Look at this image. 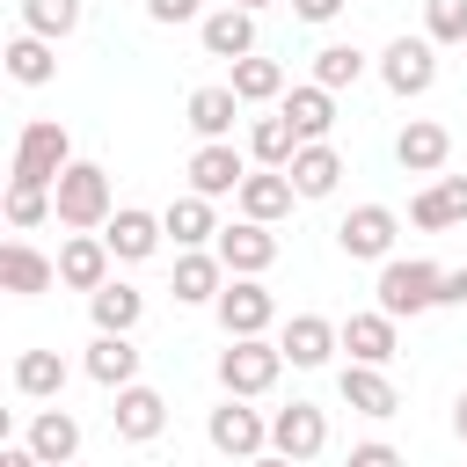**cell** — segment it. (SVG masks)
I'll list each match as a JSON object with an SVG mask.
<instances>
[{"instance_id": "cell-36", "label": "cell", "mask_w": 467, "mask_h": 467, "mask_svg": "<svg viewBox=\"0 0 467 467\" xmlns=\"http://www.w3.org/2000/svg\"><path fill=\"white\" fill-rule=\"evenodd\" d=\"M365 66H372V58H365L358 44H321V51H314V80H321V88H336V95H343V88H358V80H365Z\"/></svg>"}, {"instance_id": "cell-37", "label": "cell", "mask_w": 467, "mask_h": 467, "mask_svg": "<svg viewBox=\"0 0 467 467\" xmlns=\"http://www.w3.org/2000/svg\"><path fill=\"white\" fill-rule=\"evenodd\" d=\"M44 219H58L51 190H44V182H7V226L29 234V226H44Z\"/></svg>"}, {"instance_id": "cell-46", "label": "cell", "mask_w": 467, "mask_h": 467, "mask_svg": "<svg viewBox=\"0 0 467 467\" xmlns=\"http://www.w3.org/2000/svg\"><path fill=\"white\" fill-rule=\"evenodd\" d=\"M226 7H248V15H263V7H277V0H226Z\"/></svg>"}, {"instance_id": "cell-23", "label": "cell", "mask_w": 467, "mask_h": 467, "mask_svg": "<svg viewBox=\"0 0 467 467\" xmlns=\"http://www.w3.org/2000/svg\"><path fill=\"white\" fill-rule=\"evenodd\" d=\"M241 219H263V226H277V219H292V204H299V190H292V175L285 168H248V182H241Z\"/></svg>"}, {"instance_id": "cell-16", "label": "cell", "mask_w": 467, "mask_h": 467, "mask_svg": "<svg viewBox=\"0 0 467 467\" xmlns=\"http://www.w3.org/2000/svg\"><path fill=\"white\" fill-rule=\"evenodd\" d=\"M409 226H416V234H452V226H467V175H431V182L409 197Z\"/></svg>"}, {"instance_id": "cell-45", "label": "cell", "mask_w": 467, "mask_h": 467, "mask_svg": "<svg viewBox=\"0 0 467 467\" xmlns=\"http://www.w3.org/2000/svg\"><path fill=\"white\" fill-rule=\"evenodd\" d=\"M248 467H299V460H285V452H255Z\"/></svg>"}, {"instance_id": "cell-6", "label": "cell", "mask_w": 467, "mask_h": 467, "mask_svg": "<svg viewBox=\"0 0 467 467\" xmlns=\"http://www.w3.org/2000/svg\"><path fill=\"white\" fill-rule=\"evenodd\" d=\"M204 438H212V452H226V460H255V452H270V416L263 409H248L241 394H226L212 416H204Z\"/></svg>"}, {"instance_id": "cell-38", "label": "cell", "mask_w": 467, "mask_h": 467, "mask_svg": "<svg viewBox=\"0 0 467 467\" xmlns=\"http://www.w3.org/2000/svg\"><path fill=\"white\" fill-rule=\"evenodd\" d=\"M423 36H431L438 51L467 44V0H423Z\"/></svg>"}, {"instance_id": "cell-25", "label": "cell", "mask_w": 467, "mask_h": 467, "mask_svg": "<svg viewBox=\"0 0 467 467\" xmlns=\"http://www.w3.org/2000/svg\"><path fill=\"white\" fill-rule=\"evenodd\" d=\"M29 445H36V460L44 467H73V452H80V416L73 409H58V401H44L36 416H29V431H22Z\"/></svg>"}, {"instance_id": "cell-31", "label": "cell", "mask_w": 467, "mask_h": 467, "mask_svg": "<svg viewBox=\"0 0 467 467\" xmlns=\"http://www.w3.org/2000/svg\"><path fill=\"white\" fill-rule=\"evenodd\" d=\"M88 321H95V328H109V336H131V328L146 321V292H139V285H124V277H109L102 292H88Z\"/></svg>"}, {"instance_id": "cell-32", "label": "cell", "mask_w": 467, "mask_h": 467, "mask_svg": "<svg viewBox=\"0 0 467 467\" xmlns=\"http://www.w3.org/2000/svg\"><path fill=\"white\" fill-rule=\"evenodd\" d=\"M226 88H234L248 109H263V102H285V88H292V80H285V66H277V58L248 51V58H234V80H226Z\"/></svg>"}, {"instance_id": "cell-43", "label": "cell", "mask_w": 467, "mask_h": 467, "mask_svg": "<svg viewBox=\"0 0 467 467\" xmlns=\"http://www.w3.org/2000/svg\"><path fill=\"white\" fill-rule=\"evenodd\" d=\"M0 467H44V460H36L29 438H15V445H0Z\"/></svg>"}, {"instance_id": "cell-22", "label": "cell", "mask_w": 467, "mask_h": 467, "mask_svg": "<svg viewBox=\"0 0 467 467\" xmlns=\"http://www.w3.org/2000/svg\"><path fill=\"white\" fill-rule=\"evenodd\" d=\"M197 44H204V58H226V66H234V58H248V51H255V15L219 0V7L197 22Z\"/></svg>"}, {"instance_id": "cell-21", "label": "cell", "mask_w": 467, "mask_h": 467, "mask_svg": "<svg viewBox=\"0 0 467 467\" xmlns=\"http://www.w3.org/2000/svg\"><path fill=\"white\" fill-rule=\"evenodd\" d=\"M0 285H7L15 299H36V292H51V285H58V255H44L36 241H22V234H15V241L0 248Z\"/></svg>"}, {"instance_id": "cell-39", "label": "cell", "mask_w": 467, "mask_h": 467, "mask_svg": "<svg viewBox=\"0 0 467 467\" xmlns=\"http://www.w3.org/2000/svg\"><path fill=\"white\" fill-rule=\"evenodd\" d=\"M212 7L204 0H146V22H161V29H175V22H204Z\"/></svg>"}, {"instance_id": "cell-34", "label": "cell", "mask_w": 467, "mask_h": 467, "mask_svg": "<svg viewBox=\"0 0 467 467\" xmlns=\"http://www.w3.org/2000/svg\"><path fill=\"white\" fill-rule=\"evenodd\" d=\"M15 394L22 401H58L66 394V358L58 350H22L15 358Z\"/></svg>"}, {"instance_id": "cell-13", "label": "cell", "mask_w": 467, "mask_h": 467, "mask_svg": "<svg viewBox=\"0 0 467 467\" xmlns=\"http://www.w3.org/2000/svg\"><path fill=\"white\" fill-rule=\"evenodd\" d=\"M109 277H117V255H109L102 234H66L58 241V285L66 292H102Z\"/></svg>"}, {"instance_id": "cell-28", "label": "cell", "mask_w": 467, "mask_h": 467, "mask_svg": "<svg viewBox=\"0 0 467 467\" xmlns=\"http://www.w3.org/2000/svg\"><path fill=\"white\" fill-rule=\"evenodd\" d=\"M248 102L226 88V80H212V88H190V102H182V117H190V131L197 139H234V117H241Z\"/></svg>"}, {"instance_id": "cell-3", "label": "cell", "mask_w": 467, "mask_h": 467, "mask_svg": "<svg viewBox=\"0 0 467 467\" xmlns=\"http://www.w3.org/2000/svg\"><path fill=\"white\" fill-rule=\"evenodd\" d=\"M379 306L394 314V321H416V314H438V263H423V255H387L379 263Z\"/></svg>"}, {"instance_id": "cell-10", "label": "cell", "mask_w": 467, "mask_h": 467, "mask_svg": "<svg viewBox=\"0 0 467 467\" xmlns=\"http://www.w3.org/2000/svg\"><path fill=\"white\" fill-rule=\"evenodd\" d=\"M270 452H285V460H321L328 452V409H314V401H285V409H270Z\"/></svg>"}, {"instance_id": "cell-14", "label": "cell", "mask_w": 467, "mask_h": 467, "mask_svg": "<svg viewBox=\"0 0 467 467\" xmlns=\"http://www.w3.org/2000/svg\"><path fill=\"white\" fill-rule=\"evenodd\" d=\"M277 350H285L299 372H321V365L343 350V321H328V314H292V321L277 328Z\"/></svg>"}, {"instance_id": "cell-20", "label": "cell", "mask_w": 467, "mask_h": 467, "mask_svg": "<svg viewBox=\"0 0 467 467\" xmlns=\"http://www.w3.org/2000/svg\"><path fill=\"white\" fill-rule=\"evenodd\" d=\"M343 350H350L358 365H394V350H401V321H394L387 306L343 314Z\"/></svg>"}, {"instance_id": "cell-1", "label": "cell", "mask_w": 467, "mask_h": 467, "mask_svg": "<svg viewBox=\"0 0 467 467\" xmlns=\"http://www.w3.org/2000/svg\"><path fill=\"white\" fill-rule=\"evenodd\" d=\"M51 204H58V226H66V234H102V226L117 219L109 168H102V161H73V168L51 182Z\"/></svg>"}, {"instance_id": "cell-18", "label": "cell", "mask_w": 467, "mask_h": 467, "mask_svg": "<svg viewBox=\"0 0 467 467\" xmlns=\"http://www.w3.org/2000/svg\"><path fill=\"white\" fill-rule=\"evenodd\" d=\"M226 263H219V248H175V277H168V292H175V306H212L219 292H226Z\"/></svg>"}, {"instance_id": "cell-5", "label": "cell", "mask_w": 467, "mask_h": 467, "mask_svg": "<svg viewBox=\"0 0 467 467\" xmlns=\"http://www.w3.org/2000/svg\"><path fill=\"white\" fill-rule=\"evenodd\" d=\"M394 241H401V212H394V204H350V212L336 219V248H343L350 263H387Z\"/></svg>"}, {"instance_id": "cell-11", "label": "cell", "mask_w": 467, "mask_h": 467, "mask_svg": "<svg viewBox=\"0 0 467 467\" xmlns=\"http://www.w3.org/2000/svg\"><path fill=\"white\" fill-rule=\"evenodd\" d=\"M336 394H343V409L350 416H372V423H387V416H401V387L387 379V365H343L336 372Z\"/></svg>"}, {"instance_id": "cell-29", "label": "cell", "mask_w": 467, "mask_h": 467, "mask_svg": "<svg viewBox=\"0 0 467 467\" xmlns=\"http://www.w3.org/2000/svg\"><path fill=\"white\" fill-rule=\"evenodd\" d=\"M161 226H168V241H175V248H212V241H219V212H212V197H197V190L168 197Z\"/></svg>"}, {"instance_id": "cell-44", "label": "cell", "mask_w": 467, "mask_h": 467, "mask_svg": "<svg viewBox=\"0 0 467 467\" xmlns=\"http://www.w3.org/2000/svg\"><path fill=\"white\" fill-rule=\"evenodd\" d=\"M452 438L467 445V387H460V401H452Z\"/></svg>"}, {"instance_id": "cell-41", "label": "cell", "mask_w": 467, "mask_h": 467, "mask_svg": "<svg viewBox=\"0 0 467 467\" xmlns=\"http://www.w3.org/2000/svg\"><path fill=\"white\" fill-rule=\"evenodd\" d=\"M343 7H350V0H292V15H299V22H314V29H328Z\"/></svg>"}, {"instance_id": "cell-35", "label": "cell", "mask_w": 467, "mask_h": 467, "mask_svg": "<svg viewBox=\"0 0 467 467\" xmlns=\"http://www.w3.org/2000/svg\"><path fill=\"white\" fill-rule=\"evenodd\" d=\"M80 22H88V0H22V29H29V36L66 44Z\"/></svg>"}, {"instance_id": "cell-2", "label": "cell", "mask_w": 467, "mask_h": 467, "mask_svg": "<svg viewBox=\"0 0 467 467\" xmlns=\"http://www.w3.org/2000/svg\"><path fill=\"white\" fill-rule=\"evenodd\" d=\"M285 350H277V336H226V350H219V394H241V401H263L277 379H285Z\"/></svg>"}, {"instance_id": "cell-9", "label": "cell", "mask_w": 467, "mask_h": 467, "mask_svg": "<svg viewBox=\"0 0 467 467\" xmlns=\"http://www.w3.org/2000/svg\"><path fill=\"white\" fill-rule=\"evenodd\" d=\"M212 314H219L226 336H270L277 328V292L263 277H226V292L212 299Z\"/></svg>"}, {"instance_id": "cell-24", "label": "cell", "mask_w": 467, "mask_h": 467, "mask_svg": "<svg viewBox=\"0 0 467 467\" xmlns=\"http://www.w3.org/2000/svg\"><path fill=\"white\" fill-rule=\"evenodd\" d=\"M139 358H146V350H139L131 336H109V328H95V343H88L80 372H88L95 387H109V394H117V387H131V379H139Z\"/></svg>"}, {"instance_id": "cell-40", "label": "cell", "mask_w": 467, "mask_h": 467, "mask_svg": "<svg viewBox=\"0 0 467 467\" xmlns=\"http://www.w3.org/2000/svg\"><path fill=\"white\" fill-rule=\"evenodd\" d=\"M343 467H409V460H401V445H387V438H358Z\"/></svg>"}, {"instance_id": "cell-8", "label": "cell", "mask_w": 467, "mask_h": 467, "mask_svg": "<svg viewBox=\"0 0 467 467\" xmlns=\"http://www.w3.org/2000/svg\"><path fill=\"white\" fill-rule=\"evenodd\" d=\"M190 190L197 197H241V182H248V146H234V139H197V153H190Z\"/></svg>"}, {"instance_id": "cell-26", "label": "cell", "mask_w": 467, "mask_h": 467, "mask_svg": "<svg viewBox=\"0 0 467 467\" xmlns=\"http://www.w3.org/2000/svg\"><path fill=\"white\" fill-rule=\"evenodd\" d=\"M292 190H299V204H314V197H336V182H343V153L328 146V139H306L299 153H292Z\"/></svg>"}, {"instance_id": "cell-17", "label": "cell", "mask_w": 467, "mask_h": 467, "mask_svg": "<svg viewBox=\"0 0 467 467\" xmlns=\"http://www.w3.org/2000/svg\"><path fill=\"white\" fill-rule=\"evenodd\" d=\"M394 161H401V175H445L452 131H445L438 117H409V124L394 131Z\"/></svg>"}, {"instance_id": "cell-27", "label": "cell", "mask_w": 467, "mask_h": 467, "mask_svg": "<svg viewBox=\"0 0 467 467\" xmlns=\"http://www.w3.org/2000/svg\"><path fill=\"white\" fill-rule=\"evenodd\" d=\"M0 58H7V80H15V88H51V80H58V44H51V36L15 29Z\"/></svg>"}, {"instance_id": "cell-15", "label": "cell", "mask_w": 467, "mask_h": 467, "mask_svg": "<svg viewBox=\"0 0 467 467\" xmlns=\"http://www.w3.org/2000/svg\"><path fill=\"white\" fill-rule=\"evenodd\" d=\"M109 423H117V438H124V445H153V438L168 431V394H161V387H146V379H131V387H117Z\"/></svg>"}, {"instance_id": "cell-19", "label": "cell", "mask_w": 467, "mask_h": 467, "mask_svg": "<svg viewBox=\"0 0 467 467\" xmlns=\"http://www.w3.org/2000/svg\"><path fill=\"white\" fill-rule=\"evenodd\" d=\"M102 241H109L117 263H146V255H161L168 226H161V212H146V204H117V219L102 226Z\"/></svg>"}, {"instance_id": "cell-30", "label": "cell", "mask_w": 467, "mask_h": 467, "mask_svg": "<svg viewBox=\"0 0 467 467\" xmlns=\"http://www.w3.org/2000/svg\"><path fill=\"white\" fill-rule=\"evenodd\" d=\"M277 109L292 117V131H299V139H328V131H336V88H321V80L285 88V102H277Z\"/></svg>"}, {"instance_id": "cell-4", "label": "cell", "mask_w": 467, "mask_h": 467, "mask_svg": "<svg viewBox=\"0 0 467 467\" xmlns=\"http://www.w3.org/2000/svg\"><path fill=\"white\" fill-rule=\"evenodd\" d=\"M73 168V131L58 124V117H29L22 124V139H15V182H58Z\"/></svg>"}, {"instance_id": "cell-12", "label": "cell", "mask_w": 467, "mask_h": 467, "mask_svg": "<svg viewBox=\"0 0 467 467\" xmlns=\"http://www.w3.org/2000/svg\"><path fill=\"white\" fill-rule=\"evenodd\" d=\"M219 263L234 270V277H270V263H277V234L263 226V219H234V226H219Z\"/></svg>"}, {"instance_id": "cell-42", "label": "cell", "mask_w": 467, "mask_h": 467, "mask_svg": "<svg viewBox=\"0 0 467 467\" xmlns=\"http://www.w3.org/2000/svg\"><path fill=\"white\" fill-rule=\"evenodd\" d=\"M438 306H467V270H438Z\"/></svg>"}, {"instance_id": "cell-7", "label": "cell", "mask_w": 467, "mask_h": 467, "mask_svg": "<svg viewBox=\"0 0 467 467\" xmlns=\"http://www.w3.org/2000/svg\"><path fill=\"white\" fill-rule=\"evenodd\" d=\"M379 80H387V95H401V102L431 95V88H438V44H431V36H394V44L379 51Z\"/></svg>"}, {"instance_id": "cell-33", "label": "cell", "mask_w": 467, "mask_h": 467, "mask_svg": "<svg viewBox=\"0 0 467 467\" xmlns=\"http://www.w3.org/2000/svg\"><path fill=\"white\" fill-rule=\"evenodd\" d=\"M299 146H306V139L292 131V117H285V109H270V117H255V124H248V161H255V168H292V153H299Z\"/></svg>"}]
</instances>
